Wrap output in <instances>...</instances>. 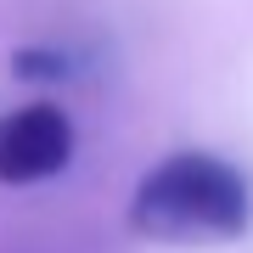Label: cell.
<instances>
[{
  "label": "cell",
  "instance_id": "1",
  "mask_svg": "<svg viewBox=\"0 0 253 253\" xmlns=\"http://www.w3.org/2000/svg\"><path fill=\"white\" fill-rule=\"evenodd\" d=\"M253 219L242 169L214 152H174L141 174L129 197V231L152 242H231Z\"/></svg>",
  "mask_w": 253,
  "mask_h": 253
},
{
  "label": "cell",
  "instance_id": "2",
  "mask_svg": "<svg viewBox=\"0 0 253 253\" xmlns=\"http://www.w3.org/2000/svg\"><path fill=\"white\" fill-rule=\"evenodd\" d=\"M73 163V118L51 101L0 113V186H34Z\"/></svg>",
  "mask_w": 253,
  "mask_h": 253
}]
</instances>
